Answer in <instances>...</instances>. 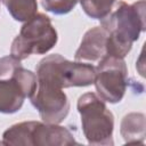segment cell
Here are the masks:
<instances>
[{
	"label": "cell",
	"mask_w": 146,
	"mask_h": 146,
	"mask_svg": "<svg viewBox=\"0 0 146 146\" xmlns=\"http://www.w3.org/2000/svg\"><path fill=\"white\" fill-rule=\"evenodd\" d=\"M100 25L108 32L107 56L124 58L130 52L132 43L146 30L145 0L131 5L124 1L116 2L114 11L102 19Z\"/></svg>",
	"instance_id": "obj_1"
},
{
	"label": "cell",
	"mask_w": 146,
	"mask_h": 146,
	"mask_svg": "<svg viewBox=\"0 0 146 146\" xmlns=\"http://www.w3.org/2000/svg\"><path fill=\"white\" fill-rule=\"evenodd\" d=\"M36 88V75L13 56L0 58V113L13 114L21 110Z\"/></svg>",
	"instance_id": "obj_2"
},
{
	"label": "cell",
	"mask_w": 146,
	"mask_h": 146,
	"mask_svg": "<svg viewBox=\"0 0 146 146\" xmlns=\"http://www.w3.org/2000/svg\"><path fill=\"white\" fill-rule=\"evenodd\" d=\"M36 81L56 88L88 87L94 83L96 67L90 63L71 62L59 54L48 55L35 67Z\"/></svg>",
	"instance_id": "obj_3"
},
{
	"label": "cell",
	"mask_w": 146,
	"mask_h": 146,
	"mask_svg": "<svg viewBox=\"0 0 146 146\" xmlns=\"http://www.w3.org/2000/svg\"><path fill=\"white\" fill-rule=\"evenodd\" d=\"M3 145L67 146L78 144L66 127L40 121H24L10 125L2 133Z\"/></svg>",
	"instance_id": "obj_4"
},
{
	"label": "cell",
	"mask_w": 146,
	"mask_h": 146,
	"mask_svg": "<svg viewBox=\"0 0 146 146\" xmlns=\"http://www.w3.org/2000/svg\"><path fill=\"white\" fill-rule=\"evenodd\" d=\"M83 135L90 145H113L114 115L95 92L81 95L76 103Z\"/></svg>",
	"instance_id": "obj_5"
},
{
	"label": "cell",
	"mask_w": 146,
	"mask_h": 146,
	"mask_svg": "<svg viewBox=\"0 0 146 146\" xmlns=\"http://www.w3.org/2000/svg\"><path fill=\"white\" fill-rule=\"evenodd\" d=\"M58 41V34L50 18L42 13H36L24 23L19 34L13 40L10 56L18 60L26 59L30 55H43L51 50Z\"/></svg>",
	"instance_id": "obj_6"
},
{
	"label": "cell",
	"mask_w": 146,
	"mask_h": 146,
	"mask_svg": "<svg viewBox=\"0 0 146 146\" xmlns=\"http://www.w3.org/2000/svg\"><path fill=\"white\" fill-rule=\"evenodd\" d=\"M94 84L97 95L104 102L120 103L128 87V67L124 58L105 56L100 59L96 66Z\"/></svg>",
	"instance_id": "obj_7"
},
{
	"label": "cell",
	"mask_w": 146,
	"mask_h": 146,
	"mask_svg": "<svg viewBox=\"0 0 146 146\" xmlns=\"http://www.w3.org/2000/svg\"><path fill=\"white\" fill-rule=\"evenodd\" d=\"M30 99L31 104L38 110L40 117L46 123L59 124L70 112V102L63 89L43 82L36 81L35 91Z\"/></svg>",
	"instance_id": "obj_8"
},
{
	"label": "cell",
	"mask_w": 146,
	"mask_h": 146,
	"mask_svg": "<svg viewBox=\"0 0 146 146\" xmlns=\"http://www.w3.org/2000/svg\"><path fill=\"white\" fill-rule=\"evenodd\" d=\"M107 39L108 32L102 25L88 30L75 51V60L91 64L103 59L107 56Z\"/></svg>",
	"instance_id": "obj_9"
},
{
	"label": "cell",
	"mask_w": 146,
	"mask_h": 146,
	"mask_svg": "<svg viewBox=\"0 0 146 146\" xmlns=\"http://www.w3.org/2000/svg\"><path fill=\"white\" fill-rule=\"evenodd\" d=\"M145 129V114L132 112L123 116L120 125V133L125 143L144 144Z\"/></svg>",
	"instance_id": "obj_10"
},
{
	"label": "cell",
	"mask_w": 146,
	"mask_h": 146,
	"mask_svg": "<svg viewBox=\"0 0 146 146\" xmlns=\"http://www.w3.org/2000/svg\"><path fill=\"white\" fill-rule=\"evenodd\" d=\"M17 22H27L38 13L36 0H0Z\"/></svg>",
	"instance_id": "obj_11"
},
{
	"label": "cell",
	"mask_w": 146,
	"mask_h": 146,
	"mask_svg": "<svg viewBox=\"0 0 146 146\" xmlns=\"http://www.w3.org/2000/svg\"><path fill=\"white\" fill-rule=\"evenodd\" d=\"M116 0H80L81 8L90 18L102 21L107 17Z\"/></svg>",
	"instance_id": "obj_12"
},
{
	"label": "cell",
	"mask_w": 146,
	"mask_h": 146,
	"mask_svg": "<svg viewBox=\"0 0 146 146\" xmlns=\"http://www.w3.org/2000/svg\"><path fill=\"white\" fill-rule=\"evenodd\" d=\"M79 0H42L43 8L54 15H65L73 10Z\"/></svg>",
	"instance_id": "obj_13"
}]
</instances>
